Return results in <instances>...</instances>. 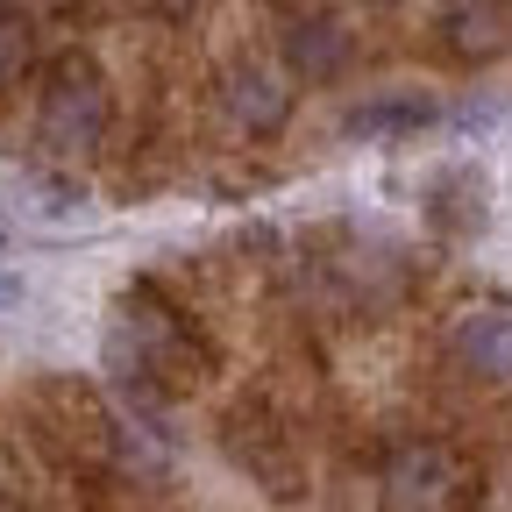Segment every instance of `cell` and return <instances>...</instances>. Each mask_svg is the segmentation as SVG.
I'll use <instances>...</instances> for the list:
<instances>
[{
  "mask_svg": "<svg viewBox=\"0 0 512 512\" xmlns=\"http://www.w3.org/2000/svg\"><path fill=\"white\" fill-rule=\"evenodd\" d=\"M377 8H399V0H377Z\"/></svg>",
  "mask_w": 512,
  "mask_h": 512,
  "instance_id": "cell-12",
  "label": "cell"
},
{
  "mask_svg": "<svg viewBox=\"0 0 512 512\" xmlns=\"http://www.w3.org/2000/svg\"><path fill=\"white\" fill-rule=\"evenodd\" d=\"M0 242H8V221H0Z\"/></svg>",
  "mask_w": 512,
  "mask_h": 512,
  "instance_id": "cell-13",
  "label": "cell"
},
{
  "mask_svg": "<svg viewBox=\"0 0 512 512\" xmlns=\"http://www.w3.org/2000/svg\"><path fill=\"white\" fill-rule=\"evenodd\" d=\"M22 50H29V29L0 8V79H15V64H22Z\"/></svg>",
  "mask_w": 512,
  "mask_h": 512,
  "instance_id": "cell-10",
  "label": "cell"
},
{
  "mask_svg": "<svg viewBox=\"0 0 512 512\" xmlns=\"http://www.w3.org/2000/svg\"><path fill=\"white\" fill-rule=\"evenodd\" d=\"M8 306H22V278H15V271H0V313H8Z\"/></svg>",
  "mask_w": 512,
  "mask_h": 512,
  "instance_id": "cell-11",
  "label": "cell"
},
{
  "mask_svg": "<svg viewBox=\"0 0 512 512\" xmlns=\"http://www.w3.org/2000/svg\"><path fill=\"white\" fill-rule=\"evenodd\" d=\"M384 512H448L456 498V456L441 441H399L384 456Z\"/></svg>",
  "mask_w": 512,
  "mask_h": 512,
  "instance_id": "cell-2",
  "label": "cell"
},
{
  "mask_svg": "<svg viewBox=\"0 0 512 512\" xmlns=\"http://www.w3.org/2000/svg\"><path fill=\"white\" fill-rule=\"evenodd\" d=\"M448 342H456V363L463 370H477L491 384H512V306L505 299L456 313V335H448Z\"/></svg>",
  "mask_w": 512,
  "mask_h": 512,
  "instance_id": "cell-6",
  "label": "cell"
},
{
  "mask_svg": "<svg viewBox=\"0 0 512 512\" xmlns=\"http://www.w3.org/2000/svg\"><path fill=\"white\" fill-rule=\"evenodd\" d=\"M107 121H114V93H107V79H100V64H93V57H57L50 79H43V107H36L43 150L72 164V157L100 150Z\"/></svg>",
  "mask_w": 512,
  "mask_h": 512,
  "instance_id": "cell-1",
  "label": "cell"
},
{
  "mask_svg": "<svg viewBox=\"0 0 512 512\" xmlns=\"http://www.w3.org/2000/svg\"><path fill=\"white\" fill-rule=\"evenodd\" d=\"M221 107H228V121L242 136H278L292 121V93H285V79L264 72V64H228L221 72Z\"/></svg>",
  "mask_w": 512,
  "mask_h": 512,
  "instance_id": "cell-5",
  "label": "cell"
},
{
  "mask_svg": "<svg viewBox=\"0 0 512 512\" xmlns=\"http://www.w3.org/2000/svg\"><path fill=\"white\" fill-rule=\"evenodd\" d=\"M136 370L157 377V392L192 384V335L178 328V313L157 306L150 292H136Z\"/></svg>",
  "mask_w": 512,
  "mask_h": 512,
  "instance_id": "cell-4",
  "label": "cell"
},
{
  "mask_svg": "<svg viewBox=\"0 0 512 512\" xmlns=\"http://www.w3.org/2000/svg\"><path fill=\"white\" fill-rule=\"evenodd\" d=\"M15 200H29V214L36 221H79L86 214V185H72V178H22L15 185Z\"/></svg>",
  "mask_w": 512,
  "mask_h": 512,
  "instance_id": "cell-9",
  "label": "cell"
},
{
  "mask_svg": "<svg viewBox=\"0 0 512 512\" xmlns=\"http://www.w3.org/2000/svg\"><path fill=\"white\" fill-rule=\"evenodd\" d=\"M278 50H285V64H292V79L328 86V79H342V72H349L356 36H349V22H342V15H292V22H285V36H278Z\"/></svg>",
  "mask_w": 512,
  "mask_h": 512,
  "instance_id": "cell-3",
  "label": "cell"
},
{
  "mask_svg": "<svg viewBox=\"0 0 512 512\" xmlns=\"http://www.w3.org/2000/svg\"><path fill=\"white\" fill-rule=\"evenodd\" d=\"M441 121V107L427 100V93H377V100H363V107H349V136H420V128H434Z\"/></svg>",
  "mask_w": 512,
  "mask_h": 512,
  "instance_id": "cell-8",
  "label": "cell"
},
{
  "mask_svg": "<svg viewBox=\"0 0 512 512\" xmlns=\"http://www.w3.org/2000/svg\"><path fill=\"white\" fill-rule=\"evenodd\" d=\"M434 29L448 36V57H463V64L498 57L512 43V0H441Z\"/></svg>",
  "mask_w": 512,
  "mask_h": 512,
  "instance_id": "cell-7",
  "label": "cell"
}]
</instances>
